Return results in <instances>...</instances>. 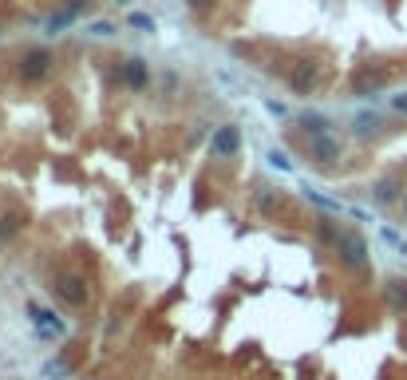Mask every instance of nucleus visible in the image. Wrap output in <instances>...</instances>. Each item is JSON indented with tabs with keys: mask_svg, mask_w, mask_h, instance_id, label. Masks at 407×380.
<instances>
[{
	"mask_svg": "<svg viewBox=\"0 0 407 380\" xmlns=\"http://www.w3.org/2000/svg\"><path fill=\"white\" fill-rule=\"evenodd\" d=\"M403 214H407V198H403Z\"/></svg>",
	"mask_w": 407,
	"mask_h": 380,
	"instance_id": "nucleus-22",
	"label": "nucleus"
},
{
	"mask_svg": "<svg viewBox=\"0 0 407 380\" xmlns=\"http://www.w3.org/2000/svg\"><path fill=\"white\" fill-rule=\"evenodd\" d=\"M332 250L340 254V261H344V266H352V270H360V273L367 270V242L360 238L356 230H340V238H336V246H332Z\"/></svg>",
	"mask_w": 407,
	"mask_h": 380,
	"instance_id": "nucleus-1",
	"label": "nucleus"
},
{
	"mask_svg": "<svg viewBox=\"0 0 407 380\" xmlns=\"http://www.w3.org/2000/svg\"><path fill=\"white\" fill-rule=\"evenodd\" d=\"M68 4H75V8H83V4H87V0H68Z\"/></svg>",
	"mask_w": 407,
	"mask_h": 380,
	"instance_id": "nucleus-20",
	"label": "nucleus"
},
{
	"mask_svg": "<svg viewBox=\"0 0 407 380\" xmlns=\"http://www.w3.org/2000/svg\"><path fill=\"white\" fill-rule=\"evenodd\" d=\"M130 28H139V32H154V20H150L147 12H130Z\"/></svg>",
	"mask_w": 407,
	"mask_h": 380,
	"instance_id": "nucleus-16",
	"label": "nucleus"
},
{
	"mask_svg": "<svg viewBox=\"0 0 407 380\" xmlns=\"http://www.w3.org/2000/svg\"><path fill=\"white\" fill-rule=\"evenodd\" d=\"M257 206H265V210H277V190H273V186H261V190H257Z\"/></svg>",
	"mask_w": 407,
	"mask_h": 380,
	"instance_id": "nucleus-15",
	"label": "nucleus"
},
{
	"mask_svg": "<svg viewBox=\"0 0 407 380\" xmlns=\"http://www.w3.org/2000/svg\"><path fill=\"white\" fill-rule=\"evenodd\" d=\"M391 107H396L399 115H407V91H399V95H391Z\"/></svg>",
	"mask_w": 407,
	"mask_h": 380,
	"instance_id": "nucleus-19",
	"label": "nucleus"
},
{
	"mask_svg": "<svg viewBox=\"0 0 407 380\" xmlns=\"http://www.w3.org/2000/svg\"><path fill=\"white\" fill-rule=\"evenodd\" d=\"M297 123L308 131V135H317V131H332V123H328L324 115H317V111H305V115H297Z\"/></svg>",
	"mask_w": 407,
	"mask_h": 380,
	"instance_id": "nucleus-13",
	"label": "nucleus"
},
{
	"mask_svg": "<svg viewBox=\"0 0 407 380\" xmlns=\"http://www.w3.org/2000/svg\"><path fill=\"white\" fill-rule=\"evenodd\" d=\"M352 131H360V135H376V131H379V115H376V111H360L356 119H352Z\"/></svg>",
	"mask_w": 407,
	"mask_h": 380,
	"instance_id": "nucleus-12",
	"label": "nucleus"
},
{
	"mask_svg": "<svg viewBox=\"0 0 407 380\" xmlns=\"http://www.w3.org/2000/svg\"><path fill=\"white\" fill-rule=\"evenodd\" d=\"M384 297H387V305L391 309H399V313H407V281H387L384 285Z\"/></svg>",
	"mask_w": 407,
	"mask_h": 380,
	"instance_id": "nucleus-10",
	"label": "nucleus"
},
{
	"mask_svg": "<svg viewBox=\"0 0 407 380\" xmlns=\"http://www.w3.org/2000/svg\"><path fill=\"white\" fill-rule=\"evenodd\" d=\"M91 32H95V36H111L115 24H111V20H95V24H91Z\"/></svg>",
	"mask_w": 407,
	"mask_h": 380,
	"instance_id": "nucleus-17",
	"label": "nucleus"
},
{
	"mask_svg": "<svg viewBox=\"0 0 407 380\" xmlns=\"http://www.w3.org/2000/svg\"><path fill=\"white\" fill-rule=\"evenodd\" d=\"M269 162H273L277 170H288V159L281 155V150H269Z\"/></svg>",
	"mask_w": 407,
	"mask_h": 380,
	"instance_id": "nucleus-18",
	"label": "nucleus"
},
{
	"mask_svg": "<svg viewBox=\"0 0 407 380\" xmlns=\"http://www.w3.org/2000/svg\"><path fill=\"white\" fill-rule=\"evenodd\" d=\"M317 234H320V242H328V246H336V238H340V230H336V222H332V218H320Z\"/></svg>",
	"mask_w": 407,
	"mask_h": 380,
	"instance_id": "nucleus-14",
	"label": "nucleus"
},
{
	"mask_svg": "<svg viewBox=\"0 0 407 380\" xmlns=\"http://www.w3.org/2000/svg\"><path fill=\"white\" fill-rule=\"evenodd\" d=\"M387 83V68H364L352 76V91L356 95H372V91H379Z\"/></svg>",
	"mask_w": 407,
	"mask_h": 380,
	"instance_id": "nucleus-6",
	"label": "nucleus"
},
{
	"mask_svg": "<svg viewBox=\"0 0 407 380\" xmlns=\"http://www.w3.org/2000/svg\"><path fill=\"white\" fill-rule=\"evenodd\" d=\"M372 198L384 202V206H387V202H399V182L396 179H379L376 186H372Z\"/></svg>",
	"mask_w": 407,
	"mask_h": 380,
	"instance_id": "nucleus-11",
	"label": "nucleus"
},
{
	"mask_svg": "<svg viewBox=\"0 0 407 380\" xmlns=\"http://www.w3.org/2000/svg\"><path fill=\"white\" fill-rule=\"evenodd\" d=\"M238 150H241V131L233 127V123H229V127H218V135H214V155L226 159V155H238Z\"/></svg>",
	"mask_w": 407,
	"mask_h": 380,
	"instance_id": "nucleus-7",
	"label": "nucleus"
},
{
	"mask_svg": "<svg viewBox=\"0 0 407 380\" xmlns=\"http://www.w3.org/2000/svg\"><path fill=\"white\" fill-rule=\"evenodd\" d=\"M48 71H51V52H44V48L24 52L20 64H16V76H20V83H40Z\"/></svg>",
	"mask_w": 407,
	"mask_h": 380,
	"instance_id": "nucleus-4",
	"label": "nucleus"
},
{
	"mask_svg": "<svg viewBox=\"0 0 407 380\" xmlns=\"http://www.w3.org/2000/svg\"><path fill=\"white\" fill-rule=\"evenodd\" d=\"M32 321H36V329L44 333V337H60L63 333V321H56V313L51 309H40V305H28Z\"/></svg>",
	"mask_w": 407,
	"mask_h": 380,
	"instance_id": "nucleus-8",
	"label": "nucleus"
},
{
	"mask_svg": "<svg viewBox=\"0 0 407 380\" xmlns=\"http://www.w3.org/2000/svg\"><path fill=\"white\" fill-rule=\"evenodd\" d=\"M119 71H123V83H127V88H147V80H150V71L142 60H123Z\"/></svg>",
	"mask_w": 407,
	"mask_h": 380,
	"instance_id": "nucleus-9",
	"label": "nucleus"
},
{
	"mask_svg": "<svg viewBox=\"0 0 407 380\" xmlns=\"http://www.w3.org/2000/svg\"><path fill=\"white\" fill-rule=\"evenodd\" d=\"M190 4H194V8H198V4H209V0H190Z\"/></svg>",
	"mask_w": 407,
	"mask_h": 380,
	"instance_id": "nucleus-21",
	"label": "nucleus"
},
{
	"mask_svg": "<svg viewBox=\"0 0 407 380\" xmlns=\"http://www.w3.org/2000/svg\"><path fill=\"white\" fill-rule=\"evenodd\" d=\"M119 4H127V0H119Z\"/></svg>",
	"mask_w": 407,
	"mask_h": 380,
	"instance_id": "nucleus-23",
	"label": "nucleus"
},
{
	"mask_svg": "<svg viewBox=\"0 0 407 380\" xmlns=\"http://www.w3.org/2000/svg\"><path fill=\"white\" fill-rule=\"evenodd\" d=\"M308 159L336 162L340 159V139L332 135V131H317V135H308Z\"/></svg>",
	"mask_w": 407,
	"mask_h": 380,
	"instance_id": "nucleus-5",
	"label": "nucleus"
},
{
	"mask_svg": "<svg viewBox=\"0 0 407 380\" xmlns=\"http://www.w3.org/2000/svg\"><path fill=\"white\" fill-rule=\"evenodd\" d=\"M320 83H324V68H320L317 60H300V64H293V71H288L293 95H312Z\"/></svg>",
	"mask_w": 407,
	"mask_h": 380,
	"instance_id": "nucleus-2",
	"label": "nucleus"
},
{
	"mask_svg": "<svg viewBox=\"0 0 407 380\" xmlns=\"http://www.w3.org/2000/svg\"><path fill=\"white\" fill-rule=\"evenodd\" d=\"M51 290H56V297H60V301H68L71 309H87V305H91V290H87V281H83L80 273H60Z\"/></svg>",
	"mask_w": 407,
	"mask_h": 380,
	"instance_id": "nucleus-3",
	"label": "nucleus"
}]
</instances>
